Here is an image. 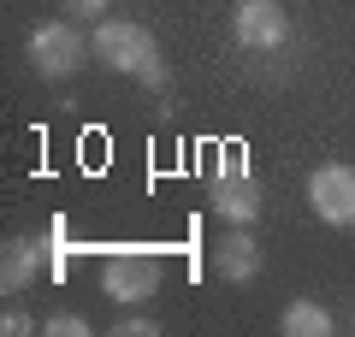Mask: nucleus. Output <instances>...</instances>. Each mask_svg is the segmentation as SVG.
I'll use <instances>...</instances> for the list:
<instances>
[{"instance_id": "obj_5", "label": "nucleus", "mask_w": 355, "mask_h": 337, "mask_svg": "<svg viewBox=\"0 0 355 337\" xmlns=\"http://www.w3.org/2000/svg\"><path fill=\"white\" fill-rule=\"evenodd\" d=\"M83 53H89V42L77 36L71 24H42V30H30V65H36L48 83L71 77L77 65H83Z\"/></svg>"}, {"instance_id": "obj_4", "label": "nucleus", "mask_w": 355, "mask_h": 337, "mask_svg": "<svg viewBox=\"0 0 355 337\" xmlns=\"http://www.w3.org/2000/svg\"><path fill=\"white\" fill-rule=\"evenodd\" d=\"M231 36H237V48L272 53V48L291 42V18H284L279 0H237V12H231Z\"/></svg>"}, {"instance_id": "obj_10", "label": "nucleus", "mask_w": 355, "mask_h": 337, "mask_svg": "<svg viewBox=\"0 0 355 337\" xmlns=\"http://www.w3.org/2000/svg\"><path fill=\"white\" fill-rule=\"evenodd\" d=\"M42 331H48V337H89V320H83V313H53Z\"/></svg>"}, {"instance_id": "obj_1", "label": "nucleus", "mask_w": 355, "mask_h": 337, "mask_svg": "<svg viewBox=\"0 0 355 337\" xmlns=\"http://www.w3.org/2000/svg\"><path fill=\"white\" fill-rule=\"evenodd\" d=\"M89 48H95V60H101L107 71H125V77H137V83H148V89L166 83L160 42H154V30H142L137 18H101L95 36H89Z\"/></svg>"}, {"instance_id": "obj_2", "label": "nucleus", "mask_w": 355, "mask_h": 337, "mask_svg": "<svg viewBox=\"0 0 355 337\" xmlns=\"http://www.w3.org/2000/svg\"><path fill=\"white\" fill-rule=\"evenodd\" d=\"M160 261L154 254H142V249H125V254H113V261L101 266V290H107V302H119V308H142V302H154L160 296Z\"/></svg>"}, {"instance_id": "obj_11", "label": "nucleus", "mask_w": 355, "mask_h": 337, "mask_svg": "<svg viewBox=\"0 0 355 337\" xmlns=\"http://www.w3.org/2000/svg\"><path fill=\"white\" fill-rule=\"evenodd\" d=\"M160 331V325L148 320V313H125V320H119V337H154Z\"/></svg>"}, {"instance_id": "obj_3", "label": "nucleus", "mask_w": 355, "mask_h": 337, "mask_svg": "<svg viewBox=\"0 0 355 337\" xmlns=\"http://www.w3.org/2000/svg\"><path fill=\"white\" fill-rule=\"evenodd\" d=\"M207 207H214L219 219H231V225H254L261 219V184H254L249 160L225 154V166H219L214 184H207Z\"/></svg>"}, {"instance_id": "obj_9", "label": "nucleus", "mask_w": 355, "mask_h": 337, "mask_svg": "<svg viewBox=\"0 0 355 337\" xmlns=\"http://www.w3.org/2000/svg\"><path fill=\"white\" fill-rule=\"evenodd\" d=\"M279 331H284V337H331V331H338V320H331V313L320 308V302L296 296L291 308L279 313Z\"/></svg>"}, {"instance_id": "obj_13", "label": "nucleus", "mask_w": 355, "mask_h": 337, "mask_svg": "<svg viewBox=\"0 0 355 337\" xmlns=\"http://www.w3.org/2000/svg\"><path fill=\"white\" fill-rule=\"evenodd\" d=\"M0 331H6V337H24V331H36V320H30V313H0Z\"/></svg>"}, {"instance_id": "obj_7", "label": "nucleus", "mask_w": 355, "mask_h": 337, "mask_svg": "<svg viewBox=\"0 0 355 337\" xmlns=\"http://www.w3.org/2000/svg\"><path fill=\"white\" fill-rule=\"evenodd\" d=\"M48 261H53V237H12L0 249V290H6V296L24 290Z\"/></svg>"}, {"instance_id": "obj_6", "label": "nucleus", "mask_w": 355, "mask_h": 337, "mask_svg": "<svg viewBox=\"0 0 355 337\" xmlns=\"http://www.w3.org/2000/svg\"><path fill=\"white\" fill-rule=\"evenodd\" d=\"M308 207L326 225L349 231L355 225V166H320V172L308 178Z\"/></svg>"}, {"instance_id": "obj_8", "label": "nucleus", "mask_w": 355, "mask_h": 337, "mask_svg": "<svg viewBox=\"0 0 355 337\" xmlns=\"http://www.w3.org/2000/svg\"><path fill=\"white\" fill-rule=\"evenodd\" d=\"M214 273L225 278V284H249V278L261 273V249H254L249 225H231L225 237L214 243Z\"/></svg>"}, {"instance_id": "obj_12", "label": "nucleus", "mask_w": 355, "mask_h": 337, "mask_svg": "<svg viewBox=\"0 0 355 337\" xmlns=\"http://www.w3.org/2000/svg\"><path fill=\"white\" fill-rule=\"evenodd\" d=\"M107 6H113V0H65L71 18H107Z\"/></svg>"}]
</instances>
